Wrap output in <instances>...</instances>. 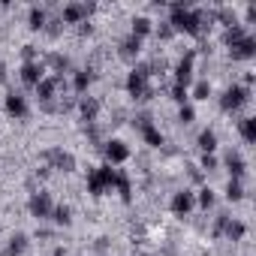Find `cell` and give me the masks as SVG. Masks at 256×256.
Listing matches in <instances>:
<instances>
[{"instance_id":"cell-3","label":"cell","mask_w":256,"mask_h":256,"mask_svg":"<svg viewBox=\"0 0 256 256\" xmlns=\"http://www.w3.org/2000/svg\"><path fill=\"white\" fill-rule=\"evenodd\" d=\"M112 187H114V169H112V166H96V169H90V175H88V190H90L94 196H106Z\"/></svg>"},{"instance_id":"cell-31","label":"cell","mask_w":256,"mask_h":256,"mask_svg":"<svg viewBox=\"0 0 256 256\" xmlns=\"http://www.w3.org/2000/svg\"><path fill=\"white\" fill-rule=\"evenodd\" d=\"M172 100H175V102H181V106H187V100H190V96H187V88L172 84Z\"/></svg>"},{"instance_id":"cell-25","label":"cell","mask_w":256,"mask_h":256,"mask_svg":"<svg viewBox=\"0 0 256 256\" xmlns=\"http://www.w3.org/2000/svg\"><path fill=\"white\" fill-rule=\"evenodd\" d=\"M241 136H244L247 145L256 142V118H244V120H241Z\"/></svg>"},{"instance_id":"cell-14","label":"cell","mask_w":256,"mask_h":256,"mask_svg":"<svg viewBox=\"0 0 256 256\" xmlns=\"http://www.w3.org/2000/svg\"><path fill=\"white\" fill-rule=\"evenodd\" d=\"M217 229H223V232H226V238H232V241H241V238H244V232H247V226H244L241 220H229V217H220Z\"/></svg>"},{"instance_id":"cell-11","label":"cell","mask_w":256,"mask_h":256,"mask_svg":"<svg viewBox=\"0 0 256 256\" xmlns=\"http://www.w3.org/2000/svg\"><path fill=\"white\" fill-rule=\"evenodd\" d=\"M229 54H232V60H247V58H253L256 54V36H244V40H238L235 46H229Z\"/></svg>"},{"instance_id":"cell-10","label":"cell","mask_w":256,"mask_h":256,"mask_svg":"<svg viewBox=\"0 0 256 256\" xmlns=\"http://www.w3.org/2000/svg\"><path fill=\"white\" fill-rule=\"evenodd\" d=\"M90 12H94V6H88V4H66L60 18H64L66 24H82Z\"/></svg>"},{"instance_id":"cell-28","label":"cell","mask_w":256,"mask_h":256,"mask_svg":"<svg viewBox=\"0 0 256 256\" xmlns=\"http://www.w3.org/2000/svg\"><path fill=\"white\" fill-rule=\"evenodd\" d=\"M42 28H46V10L34 6L30 10V30H42Z\"/></svg>"},{"instance_id":"cell-13","label":"cell","mask_w":256,"mask_h":256,"mask_svg":"<svg viewBox=\"0 0 256 256\" xmlns=\"http://www.w3.org/2000/svg\"><path fill=\"white\" fill-rule=\"evenodd\" d=\"M193 205H196V193H190V190H181V193H175V199H172V211H175L178 217H187V214L193 211Z\"/></svg>"},{"instance_id":"cell-20","label":"cell","mask_w":256,"mask_h":256,"mask_svg":"<svg viewBox=\"0 0 256 256\" xmlns=\"http://www.w3.org/2000/svg\"><path fill=\"white\" fill-rule=\"evenodd\" d=\"M139 48H142V40H136V36H126V40L120 42V58L133 60V58L139 54Z\"/></svg>"},{"instance_id":"cell-8","label":"cell","mask_w":256,"mask_h":256,"mask_svg":"<svg viewBox=\"0 0 256 256\" xmlns=\"http://www.w3.org/2000/svg\"><path fill=\"white\" fill-rule=\"evenodd\" d=\"M28 208H30V214L34 217H40V220H46V217H52V211H54V202H52V196L48 193H34L30 196V202H28Z\"/></svg>"},{"instance_id":"cell-1","label":"cell","mask_w":256,"mask_h":256,"mask_svg":"<svg viewBox=\"0 0 256 256\" xmlns=\"http://www.w3.org/2000/svg\"><path fill=\"white\" fill-rule=\"evenodd\" d=\"M169 28H172V30H184V34H190V36H202V28H199V16H196V10H190V6H184V4H172Z\"/></svg>"},{"instance_id":"cell-15","label":"cell","mask_w":256,"mask_h":256,"mask_svg":"<svg viewBox=\"0 0 256 256\" xmlns=\"http://www.w3.org/2000/svg\"><path fill=\"white\" fill-rule=\"evenodd\" d=\"M42 78H46V66H42V64H24V66H22V82H24V84H34V88H36Z\"/></svg>"},{"instance_id":"cell-26","label":"cell","mask_w":256,"mask_h":256,"mask_svg":"<svg viewBox=\"0 0 256 256\" xmlns=\"http://www.w3.org/2000/svg\"><path fill=\"white\" fill-rule=\"evenodd\" d=\"M24 247H28V238L24 235H12L10 238V247H6V256H22Z\"/></svg>"},{"instance_id":"cell-16","label":"cell","mask_w":256,"mask_h":256,"mask_svg":"<svg viewBox=\"0 0 256 256\" xmlns=\"http://www.w3.org/2000/svg\"><path fill=\"white\" fill-rule=\"evenodd\" d=\"M6 112L12 114V118H24L28 114V100L22 96V94H6Z\"/></svg>"},{"instance_id":"cell-6","label":"cell","mask_w":256,"mask_h":256,"mask_svg":"<svg viewBox=\"0 0 256 256\" xmlns=\"http://www.w3.org/2000/svg\"><path fill=\"white\" fill-rule=\"evenodd\" d=\"M247 100H250L247 88H244V84H232V88H226V90H223V100H220V106H223L226 112H235V108H241Z\"/></svg>"},{"instance_id":"cell-36","label":"cell","mask_w":256,"mask_h":256,"mask_svg":"<svg viewBox=\"0 0 256 256\" xmlns=\"http://www.w3.org/2000/svg\"><path fill=\"white\" fill-rule=\"evenodd\" d=\"M6 78V66H4V60H0V82Z\"/></svg>"},{"instance_id":"cell-34","label":"cell","mask_w":256,"mask_h":256,"mask_svg":"<svg viewBox=\"0 0 256 256\" xmlns=\"http://www.w3.org/2000/svg\"><path fill=\"white\" fill-rule=\"evenodd\" d=\"M24 64H36V46H24Z\"/></svg>"},{"instance_id":"cell-9","label":"cell","mask_w":256,"mask_h":256,"mask_svg":"<svg viewBox=\"0 0 256 256\" xmlns=\"http://www.w3.org/2000/svg\"><path fill=\"white\" fill-rule=\"evenodd\" d=\"M136 126L142 130V136H145V142H148L151 148H160V145H163V133L151 124V118H148V114H139V118H136Z\"/></svg>"},{"instance_id":"cell-17","label":"cell","mask_w":256,"mask_h":256,"mask_svg":"<svg viewBox=\"0 0 256 256\" xmlns=\"http://www.w3.org/2000/svg\"><path fill=\"white\" fill-rule=\"evenodd\" d=\"M114 187H118V193H120V199H124V202H130L133 187H130V175H126L124 169H114Z\"/></svg>"},{"instance_id":"cell-27","label":"cell","mask_w":256,"mask_h":256,"mask_svg":"<svg viewBox=\"0 0 256 256\" xmlns=\"http://www.w3.org/2000/svg\"><path fill=\"white\" fill-rule=\"evenodd\" d=\"M226 199H229V202H241V199H244V190H241V181H235V178H229V184H226Z\"/></svg>"},{"instance_id":"cell-33","label":"cell","mask_w":256,"mask_h":256,"mask_svg":"<svg viewBox=\"0 0 256 256\" xmlns=\"http://www.w3.org/2000/svg\"><path fill=\"white\" fill-rule=\"evenodd\" d=\"M202 169L214 172V169H217V157H214V154H205V157H202Z\"/></svg>"},{"instance_id":"cell-2","label":"cell","mask_w":256,"mask_h":256,"mask_svg":"<svg viewBox=\"0 0 256 256\" xmlns=\"http://www.w3.org/2000/svg\"><path fill=\"white\" fill-rule=\"evenodd\" d=\"M148 78H151V66H148V64L133 66V72L126 76V90H130V96H136V100H151L154 90H151Z\"/></svg>"},{"instance_id":"cell-19","label":"cell","mask_w":256,"mask_h":256,"mask_svg":"<svg viewBox=\"0 0 256 256\" xmlns=\"http://www.w3.org/2000/svg\"><path fill=\"white\" fill-rule=\"evenodd\" d=\"M151 30H154V22H151L148 16H139V18H133V34H130V36L142 40V36H148Z\"/></svg>"},{"instance_id":"cell-23","label":"cell","mask_w":256,"mask_h":256,"mask_svg":"<svg viewBox=\"0 0 256 256\" xmlns=\"http://www.w3.org/2000/svg\"><path fill=\"white\" fill-rule=\"evenodd\" d=\"M52 220H54L58 226H70V223H72V211H70V205H54Z\"/></svg>"},{"instance_id":"cell-32","label":"cell","mask_w":256,"mask_h":256,"mask_svg":"<svg viewBox=\"0 0 256 256\" xmlns=\"http://www.w3.org/2000/svg\"><path fill=\"white\" fill-rule=\"evenodd\" d=\"M199 205H202V208H211V205H214V193H211V187H202V190H199Z\"/></svg>"},{"instance_id":"cell-18","label":"cell","mask_w":256,"mask_h":256,"mask_svg":"<svg viewBox=\"0 0 256 256\" xmlns=\"http://www.w3.org/2000/svg\"><path fill=\"white\" fill-rule=\"evenodd\" d=\"M78 112H82V118H84L88 124H94V120H96V114H100V102H96L94 96H84V100L78 102Z\"/></svg>"},{"instance_id":"cell-7","label":"cell","mask_w":256,"mask_h":256,"mask_svg":"<svg viewBox=\"0 0 256 256\" xmlns=\"http://www.w3.org/2000/svg\"><path fill=\"white\" fill-rule=\"evenodd\" d=\"M46 160H48L52 169H58V172H72V169H76V157H72L70 151H64V148H48V151H46Z\"/></svg>"},{"instance_id":"cell-5","label":"cell","mask_w":256,"mask_h":256,"mask_svg":"<svg viewBox=\"0 0 256 256\" xmlns=\"http://www.w3.org/2000/svg\"><path fill=\"white\" fill-rule=\"evenodd\" d=\"M102 154H106V166H120V163L130 160V148H126V142H120V139L106 142Z\"/></svg>"},{"instance_id":"cell-24","label":"cell","mask_w":256,"mask_h":256,"mask_svg":"<svg viewBox=\"0 0 256 256\" xmlns=\"http://www.w3.org/2000/svg\"><path fill=\"white\" fill-rule=\"evenodd\" d=\"M90 82H94V76H90V70H78V72H76V82H72V88H76V94H84V90L90 88Z\"/></svg>"},{"instance_id":"cell-30","label":"cell","mask_w":256,"mask_h":256,"mask_svg":"<svg viewBox=\"0 0 256 256\" xmlns=\"http://www.w3.org/2000/svg\"><path fill=\"white\" fill-rule=\"evenodd\" d=\"M178 120H181V124H193V120H196V108H193V106H181Z\"/></svg>"},{"instance_id":"cell-29","label":"cell","mask_w":256,"mask_h":256,"mask_svg":"<svg viewBox=\"0 0 256 256\" xmlns=\"http://www.w3.org/2000/svg\"><path fill=\"white\" fill-rule=\"evenodd\" d=\"M193 96H196V100H208V96H211V82H199V84L193 88Z\"/></svg>"},{"instance_id":"cell-4","label":"cell","mask_w":256,"mask_h":256,"mask_svg":"<svg viewBox=\"0 0 256 256\" xmlns=\"http://www.w3.org/2000/svg\"><path fill=\"white\" fill-rule=\"evenodd\" d=\"M60 88H66V84H64V76H54V72H52V76H46V78L36 84V96H40V102H42V106H48V102L58 96V90H60Z\"/></svg>"},{"instance_id":"cell-35","label":"cell","mask_w":256,"mask_h":256,"mask_svg":"<svg viewBox=\"0 0 256 256\" xmlns=\"http://www.w3.org/2000/svg\"><path fill=\"white\" fill-rule=\"evenodd\" d=\"M172 34H175V30H172V28H169V24H163V28H160V36H163V40H169V36H172Z\"/></svg>"},{"instance_id":"cell-22","label":"cell","mask_w":256,"mask_h":256,"mask_svg":"<svg viewBox=\"0 0 256 256\" xmlns=\"http://www.w3.org/2000/svg\"><path fill=\"white\" fill-rule=\"evenodd\" d=\"M226 166H229V172H232V178H235V181H238V178H241V175L247 172V166H244V160H241L238 154H232V151L226 154Z\"/></svg>"},{"instance_id":"cell-21","label":"cell","mask_w":256,"mask_h":256,"mask_svg":"<svg viewBox=\"0 0 256 256\" xmlns=\"http://www.w3.org/2000/svg\"><path fill=\"white\" fill-rule=\"evenodd\" d=\"M199 148H202V154H214V151H217V136H214V130H202V133H199Z\"/></svg>"},{"instance_id":"cell-12","label":"cell","mask_w":256,"mask_h":256,"mask_svg":"<svg viewBox=\"0 0 256 256\" xmlns=\"http://www.w3.org/2000/svg\"><path fill=\"white\" fill-rule=\"evenodd\" d=\"M193 60H196V54H193V52H190V54H184V58L178 60V66H175V84L187 88V84L193 82Z\"/></svg>"}]
</instances>
